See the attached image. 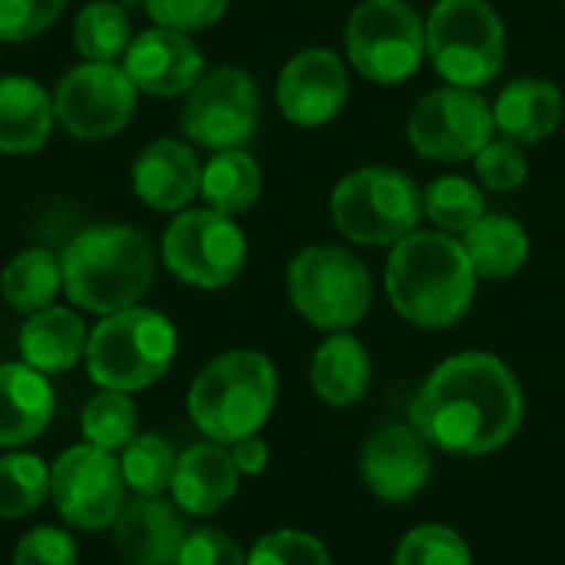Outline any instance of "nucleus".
<instances>
[{
  "label": "nucleus",
  "mask_w": 565,
  "mask_h": 565,
  "mask_svg": "<svg viewBox=\"0 0 565 565\" xmlns=\"http://www.w3.org/2000/svg\"><path fill=\"white\" fill-rule=\"evenodd\" d=\"M523 411V387L507 361L487 351H463L424 381L411 404V424L447 454L487 457L520 434Z\"/></svg>",
  "instance_id": "1"
},
{
  "label": "nucleus",
  "mask_w": 565,
  "mask_h": 565,
  "mask_svg": "<svg viewBox=\"0 0 565 565\" xmlns=\"http://www.w3.org/2000/svg\"><path fill=\"white\" fill-rule=\"evenodd\" d=\"M477 271L457 235L417 228L391 248L384 288L394 311L427 331L454 328L477 298Z\"/></svg>",
  "instance_id": "2"
},
{
  "label": "nucleus",
  "mask_w": 565,
  "mask_h": 565,
  "mask_svg": "<svg viewBox=\"0 0 565 565\" xmlns=\"http://www.w3.org/2000/svg\"><path fill=\"white\" fill-rule=\"evenodd\" d=\"M66 298L93 315H116L136 308L152 285L156 258L139 228L93 225L70 238L60 252Z\"/></svg>",
  "instance_id": "3"
},
{
  "label": "nucleus",
  "mask_w": 565,
  "mask_h": 565,
  "mask_svg": "<svg viewBox=\"0 0 565 565\" xmlns=\"http://www.w3.org/2000/svg\"><path fill=\"white\" fill-rule=\"evenodd\" d=\"M278 401V371L262 351H225L199 371L189 391L192 424L215 444L255 437Z\"/></svg>",
  "instance_id": "4"
},
{
  "label": "nucleus",
  "mask_w": 565,
  "mask_h": 565,
  "mask_svg": "<svg viewBox=\"0 0 565 565\" xmlns=\"http://www.w3.org/2000/svg\"><path fill=\"white\" fill-rule=\"evenodd\" d=\"M175 324L152 308H126L106 315L86 344V371L103 391H142L156 384L175 361Z\"/></svg>",
  "instance_id": "5"
},
{
  "label": "nucleus",
  "mask_w": 565,
  "mask_h": 565,
  "mask_svg": "<svg viewBox=\"0 0 565 565\" xmlns=\"http://www.w3.org/2000/svg\"><path fill=\"white\" fill-rule=\"evenodd\" d=\"M334 228L364 248H394L417 232L424 218V192L391 166H364L348 172L331 192Z\"/></svg>",
  "instance_id": "6"
},
{
  "label": "nucleus",
  "mask_w": 565,
  "mask_h": 565,
  "mask_svg": "<svg viewBox=\"0 0 565 565\" xmlns=\"http://www.w3.org/2000/svg\"><path fill=\"white\" fill-rule=\"evenodd\" d=\"M288 298L308 324L351 331L374 305V275L351 248L315 242L288 265Z\"/></svg>",
  "instance_id": "7"
},
{
  "label": "nucleus",
  "mask_w": 565,
  "mask_h": 565,
  "mask_svg": "<svg viewBox=\"0 0 565 565\" xmlns=\"http://www.w3.org/2000/svg\"><path fill=\"white\" fill-rule=\"evenodd\" d=\"M427 56L440 79L483 89L507 63V26L490 0H437L424 17Z\"/></svg>",
  "instance_id": "8"
},
{
  "label": "nucleus",
  "mask_w": 565,
  "mask_h": 565,
  "mask_svg": "<svg viewBox=\"0 0 565 565\" xmlns=\"http://www.w3.org/2000/svg\"><path fill=\"white\" fill-rule=\"evenodd\" d=\"M344 53L367 83L397 86L427 60L424 17L407 0H361L344 26Z\"/></svg>",
  "instance_id": "9"
},
{
  "label": "nucleus",
  "mask_w": 565,
  "mask_h": 565,
  "mask_svg": "<svg viewBox=\"0 0 565 565\" xmlns=\"http://www.w3.org/2000/svg\"><path fill=\"white\" fill-rule=\"evenodd\" d=\"M162 262L182 285L215 291L242 275L248 262V242L235 218L209 205L185 209L162 235Z\"/></svg>",
  "instance_id": "10"
},
{
  "label": "nucleus",
  "mask_w": 565,
  "mask_h": 565,
  "mask_svg": "<svg viewBox=\"0 0 565 565\" xmlns=\"http://www.w3.org/2000/svg\"><path fill=\"white\" fill-rule=\"evenodd\" d=\"M493 106L480 89L437 86L417 99L407 116V142L430 162H473L477 152L493 139Z\"/></svg>",
  "instance_id": "11"
},
{
  "label": "nucleus",
  "mask_w": 565,
  "mask_h": 565,
  "mask_svg": "<svg viewBox=\"0 0 565 565\" xmlns=\"http://www.w3.org/2000/svg\"><path fill=\"white\" fill-rule=\"evenodd\" d=\"M136 83L122 70V63H93L66 70L53 93L56 122L83 142L109 139L122 132L136 113Z\"/></svg>",
  "instance_id": "12"
},
{
  "label": "nucleus",
  "mask_w": 565,
  "mask_h": 565,
  "mask_svg": "<svg viewBox=\"0 0 565 565\" xmlns=\"http://www.w3.org/2000/svg\"><path fill=\"white\" fill-rule=\"evenodd\" d=\"M262 122V96L252 73L238 66H215L189 89L182 113L185 136L212 152L242 149Z\"/></svg>",
  "instance_id": "13"
},
{
  "label": "nucleus",
  "mask_w": 565,
  "mask_h": 565,
  "mask_svg": "<svg viewBox=\"0 0 565 565\" xmlns=\"http://www.w3.org/2000/svg\"><path fill=\"white\" fill-rule=\"evenodd\" d=\"M50 500L76 530L96 533L113 526L126 507V480L119 460L93 444L63 450L50 467Z\"/></svg>",
  "instance_id": "14"
},
{
  "label": "nucleus",
  "mask_w": 565,
  "mask_h": 565,
  "mask_svg": "<svg viewBox=\"0 0 565 565\" xmlns=\"http://www.w3.org/2000/svg\"><path fill=\"white\" fill-rule=\"evenodd\" d=\"M351 96L348 63L328 46H308L295 53L278 73L275 99L291 126L318 129L341 116Z\"/></svg>",
  "instance_id": "15"
},
{
  "label": "nucleus",
  "mask_w": 565,
  "mask_h": 565,
  "mask_svg": "<svg viewBox=\"0 0 565 565\" xmlns=\"http://www.w3.org/2000/svg\"><path fill=\"white\" fill-rule=\"evenodd\" d=\"M361 477L384 503L414 500L434 477L427 437L414 424H381L361 450Z\"/></svg>",
  "instance_id": "16"
},
{
  "label": "nucleus",
  "mask_w": 565,
  "mask_h": 565,
  "mask_svg": "<svg viewBox=\"0 0 565 565\" xmlns=\"http://www.w3.org/2000/svg\"><path fill=\"white\" fill-rule=\"evenodd\" d=\"M122 70L129 73V79L136 83L139 93L172 99V96L189 93L202 79L205 60H202V50L195 46L192 33L152 26V30H142L132 36V43L122 56Z\"/></svg>",
  "instance_id": "17"
},
{
  "label": "nucleus",
  "mask_w": 565,
  "mask_h": 565,
  "mask_svg": "<svg viewBox=\"0 0 565 565\" xmlns=\"http://www.w3.org/2000/svg\"><path fill=\"white\" fill-rule=\"evenodd\" d=\"M202 185V162L179 139L149 142L132 162V189L156 212H182Z\"/></svg>",
  "instance_id": "18"
},
{
  "label": "nucleus",
  "mask_w": 565,
  "mask_h": 565,
  "mask_svg": "<svg viewBox=\"0 0 565 565\" xmlns=\"http://www.w3.org/2000/svg\"><path fill=\"white\" fill-rule=\"evenodd\" d=\"M113 533L119 556L132 565H175L189 536L182 510L162 497H139L136 503L122 507Z\"/></svg>",
  "instance_id": "19"
},
{
  "label": "nucleus",
  "mask_w": 565,
  "mask_h": 565,
  "mask_svg": "<svg viewBox=\"0 0 565 565\" xmlns=\"http://www.w3.org/2000/svg\"><path fill=\"white\" fill-rule=\"evenodd\" d=\"M238 467L232 460V454L209 440V444H195L189 447L179 460H175V473H172V503L189 513V516H212L222 507L232 503L235 490H238Z\"/></svg>",
  "instance_id": "20"
},
{
  "label": "nucleus",
  "mask_w": 565,
  "mask_h": 565,
  "mask_svg": "<svg viewBox=\"0 0 565 565\" xmlns=\"http://www.w3.org/2000/svg\"><path fill=\"white\" fill-rule=\"evenodd\" d=\"M565 119L563 89L550 79L523 76L503 86L493 103V126L503 139L520 146L546 142Z\"/></svg>",
  "instance_id": "21"
},
{
  "label": "nucleus",
  "mask_w": 565,
  "mask_h": 565,
  "mask_svg": "<svg viewBox=\"0 0 565 565\" xmlns=\"http://www.w3.org/2000/svg\"><path fill=\"white\" fill-rule=\"evenodd\" d=\"M56 411L53 387L46 374L30 364H0V447L13 450L36 440Z\"/></svg>",
  "instance_id": "22"
},
{
  "label": "nucleus",
  "mask_w": 565,
  "mask_h": 565,
  "mask_svg": "<svg viewBox=\"0 0 565 565\" xmlns=\"http://www.w3.org/2000/svg\"><path fill=\"white\" fill-rule=\"evenodd\" d=\"M20 358L40 374H66L86 358L89 331L70 308H43L20 328Z\"/></svg>",
  "instance_id": "23"
},
{
  "label": "nucleus",
  "mask_w": 565,
  "mask_h": 565,
  "mask_svg": "<svg viewBox=\"0 0 565 565\" xmlns=\"http://www.w3.org/2000/svg\"><path fill=\"white\" fill-rule=\"evenodd\" d=\"M56 122L53 96L30 76L0 79V152L30 156L43 149Z\"/></svg>",
  "instance_id": "24"
},
{
  "label": "nucleus",
  "mask_w": 565,
  "mask_h": 565,
  "mask_svg": "<svg viewBox=\"0 0 565 565\" xmlns=\"http://www.w3.org/2000/svg\"><path fill=\"white\" fill-rule=\"evenodd\" d=\"M311 387L331 407L358 404L371 387V354L367 348L348 334L334 331L311 358Z\"/></svg>",
  "instance_id": "25"
},
{
  "label": "nucleus",
  "mask_w": 565,
  "mask_h": 565,
  "mask_svg": "<svg viewBox=\"0 0 565 565\" xmlns=\"http://www.w3.org/2000/svg\"><path fill=\"white\" fill-rule=\"evenodd\" d=\"M463 252L477 271V278L487 281H507L523 271L530 262V232L510 218L487 212L473 228L463 232Z\"/></svg>",
  "instance_id": "26"
},
{
  "label": "nucleus",
  "mask_w": 565,
  "mask_h": 565,
  "mask_svg": "<svg viewBox=\"0 0 565 565\" xmlns=\"http://www.w3.org/2000/svg\"><path fill=\"white\" fill-rule=\"evenodd\" d=\"M63 291L60 255L50 248H23L0 271V295L20 315H36Z\"/></svg>",
  "instance_id": "27"
},
{
  "label": "nucleus",
  "mask_w": 565,
  "mask_h": 565,
  "mask_svg": "<svg viewBox=\"0 0 565 565\" xmlns=\"http://www.w3.org/2000/svg\"><path fill=\"white\" fill-rule=\"evenodd\" d=\"M199 195L209 209L235 218L248 212L262 195V169L245 149H222L202 166Z\"/></svg>",
  "instance_id": "28"
},
{
  "label": "nucleus",
  "mask_w": 565,
  "mask_h": 565,
  "mask_svg": "<svg viewBox=\"0 0 565 565\" xmlns=\"http://www.w3.org/2000/svg\"><path fill=\"white\" fill-rule=\"evenodd\" d=\"M132 36V20L119 0H89L73 23V43L93 63H119Z\"/></svg>",
  "instance_id": "29"
},
{
  "label": "nucleus",
  "mask_w": 565,
  "mask_h": 565,
  "mask_svg": "<svg viewBox=\"0 0 565 565\" xmlns=\"http://www.w3.org/2000/svg\"><path fill=\"white\" fill-rule=\"evenodd\" d=\"M487 215V192L473 179L440 175L424 189V218L447 235H463Z\"/></svg>",
  "instance_id": "30"
},
{
  "label": "nucleus",
  "mask_w": 565,
  "mask_h": 565,
  "mask_svg": "<svg viewBox=\"0 0 565 565\" xmlns=\"http://www.w3.org/2000/svg\"><path fill=\"white\" fill-rule=\"evenodd\" d=\"M175 460H179V454L172 450V444L166 437H156V434L132 437L119 457L126 490H132L139 497H162L172 487Z\"/></svg>",
  "instance_id": "31"
},
{
  "label": "nucleus",
  "mask_w": 565,
  "mask_h": 565,
  "mask_svg": "<svg viewBox=\"0 0 565 565\" xmlns=\"http://www.w3.org/2000/svg\"><path fill=\"white\" fill-rule=\"evenodd\" d=\"M50 497V470L33 454L0 457V520H23Z\"/></svg>",
  "instance_id": "32"
},
{
  "label": "nucleus",
  "mask_w": 565,
  "mask_h": 565,
  "mask_svg": "<svg viewBox=\"0 0 565 565\" xmlns=\"http://www.w3.org/2000/svg\"><path fill=\"white\" fill-rule=\"evenodd\" d=\"M83 437L99 450H122L136 437V407L122 391H99L83 407Z\"/></svg>",
  "instance_id": "33"
},
{
  "label": "nucleus",
  "mask_w": 565,
  "mask_h": 565,
  "mask_svg": "<svg viewBox=\"0 0 565 565\" xmlns=\"http://www.w3.org/2000/svg\"><path fill=\"white\" fill-rule=\"evenodd\" d=\"M394 565H473V556L457 530L427 523L401 540Z\"/></svg>",
  "instance_id": "34"
},
{
  "label": "nucleus",
  "mask_w": 565,
  "mask_h": 565,
  "mask_svg": "<svg viewBox=\"0 0 565 565\" xmlns=\"http://www.w3.org/2000/svg\"><path fill=\"white\" fill-rule=\"evenodd\" d=\"M473 166H477L480 185L490 192H516L530 179V159H526L523 146L510 142V139H490L477 152Z\"/></svg>",
  "instance_id": "35"
},
{
  "label": "nucleus",
  "mask_w": 565,
  "mask_h": 565,
  "mask_svg": "<svg viewBox=\"0 0 565 565\" xmlns=\"http://www.w3.org/2000/svg\"><path fill=\"white\" fill-rule=\"evenodd\" d=\"M245 565H331L324 543L301 530H278L262 536Z\"/></svg>",
  "instance_id": "36"
},
{
  "label": "nucleus",
  "mask_w": 565,
  "mask_h": 565,
  "mask_svg": "<svg viewBox=\"0 0 565 565\" xmlns=\"http://www.w3.org/2000/svg\"><path fill=\"white\" fill-rule=\"evenodd\" d=\"M63 7L66 0H0V40L20 43L46 33L60 20Z\"/></svg>",
  "instance_id": "37"
},
{
  "label": "nucleus",
  "mask_w": 565,
  "mask_h": 565,
  "mask_svg": "<svg viewBox=\"0 0 565 565\" xmlns=\"http://www.w3.org/2000/svg\"><path fill=\"white\" fill-rule=\"evenodd\" d=\"M142 7L156 26H169L179 33H199L225 17L228 0H142Z\"/></svg>",
  "instance_id": "38"
},
{
  "label": "nucleus",
  "mask_w": 565,
  "mask_h": 565,
  "mask_svg": "<svg viewBox=\"0 0 565 565\" xmlns=\"http://www.w3.org/2000/svg\"><path fill=\"white\" fill-rule=\"evenodd\" d=\"M13 565H76V543L56 526H36L17 543Z\"/></svg>",
  "instance_id": "39"
},
{
  "label": "nucleus",
  "mask_w": 565,
  "mask_h": 565,
  "mask_svg": "<svg viewBox=\"0 0 565 565\" xmlns=\"http://www.w3.org/2000/svg\"><path fill=\"white\" fill-rule=\"evenodd\" d=\"M175 565H245V556L228 533L215 526H202L185 536Z\"/></svg>",
  "instance_id": "40"
},
{
  "label": "nucleus",
  "mask_w": 565,
  "mask_h": 565,
  "mask_svg": "<svg viewBox=\"0 0 565 565\" xmlns=\"http://www.w3.org/2000/svg\"><path fill=\"white\" fill-rule=\"evenodd\" d=\"M228 454H232L238 473H245V477H258V473H265V467H268V444H265L258 434H255V437L235 440V444L228 447Z\"/></svg>",
  "instance_id": "41"
},
{
  "label": "nucleus",
  "mask_w": 565,
  "mask_h": 565,
  "mask_svg": "<svg viewBox=\"0 0 565 565\" xmlns=\"http://www.w3.org/2000/svg\"><path fill=\"white\" fill-rule=\"evenodd\" d=\"M563 3H565V0H563Z\"/></svg>",
  "instance_id": "42"
}]
</instances>
